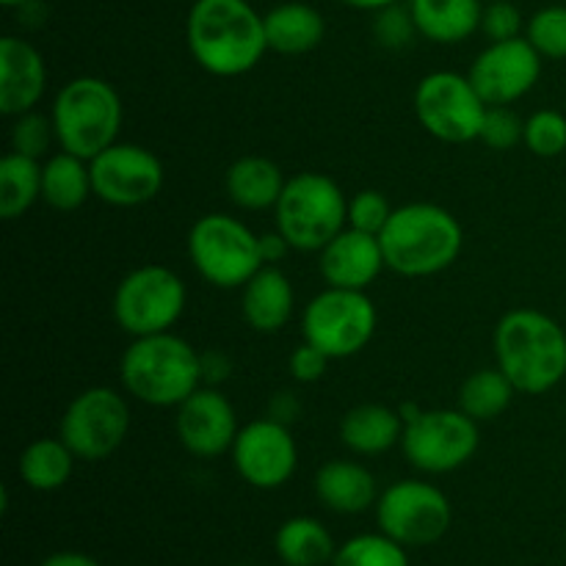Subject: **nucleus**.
<instances>
[{
	"mask_svg": "<svg viewBox=\"0 0 566 566\" xmlns=\"http://www.w3.org/2000/svg\"><path fill=\"white\" fill-rule=\"evenodd\" d=\"M232 566H247V564H232Z\"/></svg>",
	"mask_w": 566,
	"mask_h": 566,
	"instance_id": "46",
	"label": "nucleus"
},
{
	"mask_svg": "<svg viewBox=\"0 0 566 566\" xmlns=\"http://www.w3.org/2000/svg\"><path fill=\"white\" fill-rule=\"evenodd\" d=\"M403 418L387 403H359L340 420V440L357 457H381L401 446Z\"/></svg>",
	"mask_w": 566,
	"mask_h": 566,
	"instance_id": "22",
	"label": "nucleus"
},
{
	"mask_svg": "<svg viewBox=\"0 0 566 566\" xmlns=\"http://www.w3.org/2000/svg\"><path fill=\"white\" fill-rule=\"evenodd\" d=\"M50 119L55 127V144L64 153L92 160L119 142L125 108L119 92L108 81L81 75L59 88Z\"/></svg>",
	"mask_w": 566,
	"mask_h": 566,
	"instance_id": "5",
	"label": "nucleus"
},
{
	"mask_svg": "<svg viewBox=\"0 0 566 566\" xmlns=\"http://www.w3.org/2000/svg\"><path fill=\"white\" fill-rule=\"evenodd\" d=\"M53 142L55 127L50 116L39 114V111H28V114L14 116V125H11V153L42 160Z\"/></svg>",
	"mask_w": 566,
	"mask_h": 566,
	"instance_id": "34",
	"label": "nucleus"
},
{
	"mask_svg": "<svg viewBox=\"0 0 566 566\" xmlns=\"http://www.w3.org/2000/svg\"><path fill=\"white\" fill-rule=\"evenodd\" d=\"M274 219L291 249L321 252L348 227V197L329 175L302 171L287 177Z\"/></svg>",
	"mask_w": 566,
	"mask_h": 566,
	"instance_id": "6",
	"label": "nucleus"
},
{
	"mask_svg": "<svg viewBox=\"0 0 566 566\" xmlns=\"http://www.w3.org/2000/svg\"><path fill=\"white\" fill-rule=\"evenodd\" d=\"M3 6H9V9H20V6H28L31 0H0Z\"/></svg>",
	"mask_w": 566,
	"mask_h": 566,
	"instance_id": "45",
	"label": "nucleus"
},
{
	"mask_svg": "<svg viewBox=\"0 0 566 566\" xmlns=\"http://www.w3.org/2000/svg\"><path fill=\"white\" fill-rule=\"evenodd\" d=\"M523 136L525 122L509 105H490V111L484 116V125H481V144H486L495 153H506V149H514L517 144H523Z\"/></svg>",
	"mask_w": 566,
	"mask_h": 566,
	"instance_id": "37",
	"label": "nucleus"
},
{
	"mask_svg": "<svg viewBox=\"0 0 566 566\" xmlns=\"http://www.w3.org/2000/svg\"><path fill=\"white\" fill-rule=\"evenodd\" d=\"M94 197L114 208H138L153 202L166 180L164 164L142 144H111L88 160Z\"/></svg>",
	"mask_w": 566,
	"mask_h": 566,
	"instance_id": "14",
	"label": "nucleus"
},
{
	"mask_svg": "<svg viewBox=\"0 0 566 566\" xmlns=\"http://www.w3.org/2000/svg\"><path fill=\"white\" fill-rule=\"evenodd\" d=\"M381 534L403 547H429L448 534L453 520L446 492L429 481L407 479L387 486L376 501Z\"/></svg>",
	"mask_w": 566,
	"mask_h": 566,
	"instance_id": "13",
	"label": "nucleus"
},
{
	"mask_svg": "<svg viewBox=\"0 0 566 566\" xmlns=\"http://www.w3.org/2000/svg\"><path fill=\"white\" fill-rule=\"evenodd\" d=\"M420 36L434 44H459L481 31V0H409Z\"/></svg>",
	"mask_w": 566,
	"mask_h": 566,
	"instance_id": "24",
	"label": "nucleus"
},
{
	"mask_svg": "<svg viewBox=\"0 0 566 566\" xmlns=\"http://www.w3.org/2000/svg\"><path fill=\"white\" fill-rule=\"evenodd\" d=\"M235 473L254 490H280L298 468V448L291 426L260 418L243 426L232 442Z\"/></svg>",
	"mask_w": 566,
	"mask_h": 566,
	"instance_id": "15",
	"label": "nucleus"
},
{
	"mask_svg": "<svg viewBox=\"0 0 566 566\" xmlns=\"http://www.w3.org/2000/svg\"><path fill=\"white\" fill-rule=\"evenodd\" d=\"M130 434V407L111 387H88L64 409L59 437L81 462H103L122 448Z\"/></svg>",
	"mask_w": 566,
	"mask_h": 566,
	"instance_id": "12",
	"label": "nucleus"
},
{
	"mask_svg": "<svg viewBox=\"0 0 566 566\" xmlns=\"http://www.w3.org/2000/svg\"><path fill=\"white\" fill-rule=\"evenodd\" d=\"M241 291L243 321L254 332L274 335L282 326H287L293 315V304H296V293H293L285 271L276 269V265H263Z\"/></svg>",
	"mask_w": 566,
	"mask_h": 566,
	"instance_id": "20",
	"label": "nucleus"
},
{
	"mask_svg": "<svg viewBox=\"0 0 566 566\" xmlns=\"http://www.w3.org/2000/svg\"><path fill=\"white\" fill-rule=\"evenodd\" d=\"M340 3L352 6V9H357V11H379V9H387V6H392V3H401V0H340Z\"/></svg>",
	"mask_w": 566,
	"mask_h": 566,
	"instance_id": "44",
	"label": "nucleus"
},
{
	"mask_svg": "<svg viewBox=\"0 0 566 566\" xmlns=\"http://www.w3.org/2000/svg\"><path fill=\"white\" fill-rule=\"evenodd\" d=\"M418 25L409 3H392L387 9L374 11V39L387 50H407L418 36Z\"/></svg>",
	"mask_w": 566,
	"mask_h": 566,
	"instance_id": "35",
	"label": "nucleus"
},
{
	"mask_svg": "<svg viewBox=\"0 0 566 566\" xmlns=\"http://www.w3.org/2000/svg\"><path fill=\"white\" fill-rule=\"evenodd\" d=\"M276 556L287 566H326L335 558L337 545L329 528L313 517H291L274 536Z\"/></svg>",
	"mask_w": 566,
	"mask_h": 566,
	"instance_id": "27",
	"label": "nucleus"
},
{
	"mask_svg": "<svg viewBox=\"0 0 566 566\" xmlns=\"http://www.w3.org/2000/svg\"><path fill=\"white\" fill-rule=\"evenodd\" d=\"M175 431L180 446L197 459H216L232 451L238 426L235 407L219 387L202 385L177 407Z\"/></svg>",
	"mask_w": 566,
	"mask_h": 566,
	"instance_id": "17",
	"label": "nucleus"
},
{
	"mask_svg": "<svg viewBox=\"0 0 566 566\" xmlns=\"http://www.w3.org/2000/svg\"><path fill=\"white\" fill-rule=\"evenodd\" d=\"M468 75L486 105H512L536 86L542 55L525 36L490 42L475 55Z\"/></svg>",
	"mask_w": 566,
	"mask_h": 566,
	"instance_id": "16",
	"label": "nucleus"
},
{
	"mask_svg": "<svg viewBox=\"0 0 566 566\" xmlns=\"http://www.w3.org/2000/svg\"><path fill=\"white\" fill-rule=\"evenodd\" d=\"M285 175L280 166L265 155H243L227 169V197L241 210L274 208L285 188Z\"/></svg>",
	"mask_w": 566,
	"mask_h": 566,
	"instance_id": "25",
	"label": "nucleus"
},
{
	"mask_svg": "<svg viewBox=\"0 0 566 566\" xmlns=\"http://www.w3.org/2000/svg\"><path fill=\"white\" fill-rule=\"evenodd\" d=\"M329 363H332L329 354H324L318 346L304 340L298 343V346L291 352V357H287V370H291V376L298 381V385H313V381H318L321 376L326 374Z\"/></svg>",
	"mask_w": 566,
	"mask_h": 566,
	"instance_id": "39",
	"label": "nucleus"
},
{
	"mask_svg": "<svg viewBox=\"0 0 566 566\" xmlns=\"http://www.w3.org/2000/svg\"><path fill=\"white\" fill-rule=\"evenodd\" d=\"M188 304L186 282L169 265L133 269L116 285L114 318L130 337L160 335L182 318Z\"/></svg>",
	"mask_w": 566,
	"mask_h": 566,
	"instance_id": "8",
	"label": "nucleus"
},
{
	"mask_svg": "<svg viewBox=\"0 0 566 566\" xmlns=\"http://www.w3.org/2000/svg\"><path fill=\"white\" fill-rule=\"evenodd\" d=\"M390 199L381 191H374V188H365V191L354 193L348 199V227L359 232H368V235H381V230L387 227L392 216Z\"/></svg>",
	"mask_w": 566,
	"mask_h": 566,
	"instance_id": "36",
	"label": "nucleus"
},
{
	"mask_svg": "<svg viewBox=\"0 0 566 566\" xmlns=\"http://www.w3.org/2000/svg\"><path fill=\"white\" fill-rule=\"evenodd\" d=\"M329 566H409L407 547L387 534H359L337 547Z\"/></svg>",
	"mask_w": 566,
	"mask_h": 566,
	"instance_id": "31",
	"label": "nucleus"
},
{
	"mask_svg": "<svg viewBox=\"0 0 566 566\" xmlns=\"http://www.w3.org/2000/svg\"><path fill=\"white\" fill-rule=\"evenodd\" d=\"M379 243L390 271L401 276H434L457 263L464 230L442 205L409 202L392 210Z\"/></svg>",
	"mask_w": 566,
	"mask_h": 566,
	"instance_id": "3",
	"label": "nucleus"
},
{
	"mask_svg": "<svg viewBox=\"0 0 566 566\" xmlns=\"http://www.w3.org/2000/svg\"><path fill=\"white\" fill-rule=\"evenodd\" d=\"M42 199V160L9 153L0 160V216L14 221Z\"/></svg>",
	"mask_w": 566,
	"mask_h": 566,
	"instance_id": "29",
	"label": "nucleus"
},
{
	"mask_svg": "<svg viewBox=\"0 0 566 566\" xmlns=\"http://www.w3.org/2000/svg\"><path fill=\"white\" fill-rule=\"evenodd\" d=\"M75 462L77 457L61 437H42L20 453L17 468H20V479L25 481V486L36 492H55L72 479Z\"/></svg>",
	"mask_w": 566,
	"mask_h": 566,
	"instance_id": "28",
	"label": "nucleus"
},
{
	"mask_svg": "<svg viewBox=\"0 0 566 566\" xmlns=\"http://www.w3.org/2000/svg\"><path fill=\"white\" fill-rule=\"evenodd\" d=\"M318 254L321 276L329 287L368 291L376 276L387 269L379 235H368L352 227L332 238Z\"/></svg>",
	"mask_w": 566,
	"mask_h": 566,
	"instance_id": "18",
	"label": "nucleus"
},
{
	"mask_svg": "<svg viewBox=\"0 0 566 566\" xmlns=\"http://www.w3.org/2000/svg\"><path fill=\"white\" fill-rule=\"evenodd\" d=\"M481 446L479 423L462 409H423L403 426L401 451L415 470L446 475L464 468Z\"/></svg>",
	"mask_w": 566,
	"mask_h": 566,
	"instance_id": "10",
	"label": "nucleus"
},
{
	"mask_svg": "<svg viewBox=\"0 0 566 566\" xmlns=\"http://www.w3.org/2000/svg\"><path fill=\"white\" fill-rule=\"evenodd\" d=\"M186 42L208 75H247L269 50L265 17L249 0H193Z\"/></svg>",
	"mask_w": 566,
	"mask_h": 566,
	"instance_id": "1",
	"label": "nucleus"
},
{
	"mask_svg": "<svg viewBox=\"0 0 566 566\" xmlns=\"http://www.w3.org/2000/svg\"><path fill=\"white\" fill-rule=\"evenodd\" d=\"M48 92V64L31 42L20 36L0 39V111L20 116L36 111Z\"/></svg>",
	"mask_w": 566,
	"mask_h": 566,
	"instance_id": "19",
	"label": "nucleus"
},
{
	"mask_svg": "<svg viewBox=\"0 0 566 566\" xmlns=\"http://www.w3.org/2000/svg\"><path fill=\"white\" fill-rule=\"evenodd\" d=\"M287 249H291V243L285 241V235H282L280 230L260 235V254H263L265 265L282 263V260H285V254H287Z\"/></svg>",
	"mask_w": 566,
	"mask_h": 566,
	"instance_id": "42",
	"label": "nucleus"
},
{
	"mask_svg": "<svg viewBox=\"0 0 566 566\" xmlns=\"http://www.w3.org/2000/svg\"><path fill=\"white\" fill-rule=\"evenodd\" d=\"M497 368L523 396H545L566 376V332L542 310H509L495 326Z\"/></svg>",
	"mask_w": 566,
	"mask_h": 566,
	"instance_id": "2",
	"label": "nucleus"
},
{
	"mask_svg": "<svg viewBox=\"0 0 566 566\" xmlns=\"http://www.w3.org/2000/svg\"><path fill=\"white\" fill-rule=\"evenodd\" d=\"M188 258L205 282L224 291L243 287L265 265L258 232L227 213H208L193 221Z\"/></svg>",
	"mask_w": 566,
	"mask_h": 566,
	"instance_id": "7",
	"label": "nucleus"
},
{
	"mask_svg": "<svg viewBox=\"0 0 566 566\" xmlns=\"http://www.w3.org/2000/svg\"><path fill=\"white\" fill-rule=\"evenodd\" d=\"M127 396L147 407H180L202 381V352L175 332L133 337L119 363Z\"/></svg>",
	"mask_w": 566,
	"mask_h": 566,
	"instance_id": "4",
	"label": "nucleus"
},
{
	"mask_svg": "<svg viewBox=\"0 0 566 566\" xmlns=\"http://www.w3.org/2000/svg\"><path fill=\"white\" fill-rule=\"evenodd\" d=\"M94 197L92 166L86 158L72 153H55L42 164V199L53 210L72 213Z\"/></svg>",
	"mask_w": 566,
	"mask_h": 566,
	"instance_id": "26",
	"label": "nucleus"
},
{
	"mask_svg": "<svg viewBox=\"0 0 566 566\" xmlns=\"http://www.w3.org/2000/svg\"><path fill=\"white\" fill-rule=\"evenodd\" d=\"M39 566H99V564L94 562L92 556H86V553L61 551V553H53V556L44 558Z\"/></svg>",
	"mask_w": 566,
	"mask_h": 566,
	"instance_id": "43",
	"label": "nucleus"
},
{
	"mask_svg": "<svg viewBox=\"0 0 566 566\" xmlns=\"http://www.w3.org/2000/svg\"><path fill=\"white\" fill-rule=\"evenodd\" d=\"M269 412H271L269 418L280 420V423H285V426H291L293 420L298 418V412H302V403H298V398L293 396V392L282 390V392H276L274 398H271Z\"/></svg>",
	"mask_w": 566,
	"mask_h": 566,
	"instance_id": "41",
	"label": "nucleus"
},
{
	"mask_svg": "<svg viewBox=\"0 0 566 566\" xmlns=\"http://www.w3.org/2000/svg\"><path fill=\"white\" fill-rule=\"evenodd\" d=\"M514 385L509 381V376L501 368H481L475 374H470L468 379L459 387L457 407L462 409L468 418H473L475 423H484V420H497L509 407H512Z\"/></svg>",
	"mask_w": 566,
	"mask_h": 566,
	"instance_id": "30",
	"label": "nucleus"
},
{
	"mask_svg": "<svg viewBox=\"0 0 566 566\" xmlns=\"http://www.w3.org/2000/svg\"><path fill=\"white\" fill-rule=\"evenodd\" d=\"M232 374V359L227 357L224 352H219V348H208V352H202V381L208 387H216L221 385V381L230 379Z\"/></svg>",
	"mask_w": 566,
	"mask_h": 566,
	"instance_id": "40",
	"label": "nucleus"
},
{
	"mask_svg": "<svg viewBox=\"0 0 566 566\" xmlns=\"http://www.w3.org/2000/svg\"><path fill=\"white\" fill-rule=\"evenodd\" d=\"M523 144L536 158H558L566 153V116L562 111L542 108L525 119Z\"/></svg>",
	"mask_w": 566,
	"mask_h": 566,
	"instance_id": "33",
	"label": "nucleus"
},
{
	"mask_svg": "<svg viewBox=\"0 0 566 566\" xmlns=\"http://www.w3.org/2000/svg\"><path fill=\"white\" fill-rule=\"evenodd\" d=\"M525 39L542 59H566V6H545L525 25Z\"/></svg>",
	"mask_w": 566,
	"mask_h": 566,
	"instance_id": "32",
	"label": "nucleus"
},
{
	"mask_svg": "<svg viewBox=\"0 0 566 566\" xmlns=\"http://www.w3.org/2000/svg\"><path fill=\"white\" fill-rule=\"evenodd\" d=\"M490 105L473 86L470 75L440 70L426 75L415 88V114L434 138L446 144L479 142Z\"/></svg>",
	"mask_w": 566,
	"mask_h": 566,
	"instance_id": "11",
	"label": "nucleus"
},
{
	"mask_svg": "<svg viewBox=\"0 0 566 566\" xmlns=\"http://www.w3.org/2000/svg\"><path fill=\"white\" fill-rule=\"evenodd\" d=\"M481 33L490 42H506V39L525 36L523 14L509 0H490L484 6V14H481Z\"/></svg>",
	"mask_w": 566,
	"mask_h": 566,
	"instance_id": "38",
	"label": "nucleus"
},
{
	"mask_svg": "<svg viewBox=\"0 0 566 566\" xmlns=\"http://www.w3.org/2000/svg\"><path fill=\"white\" fill-rule=\"evenodd\" d=\"M376 324L379 313L368 293L326 287L304 307L302 335L332 359H348L374 340Z\"/></svg>",
	"mask_w": 566,
	"mask_h": 566,
	"instance_id": "9",
	"label": "nucleus"
},
{
	"mask_svg": "<svg viewBox=\"0 0 566 566\" xmlns=\"http://www.w3.org/2000/svg\"><path fill=\"white\" fill-rule=\"evenodd\" d=\"M315 495L335 514H363L379 501V486L365 464L335 459L315 473Z\"/></svg>",
	"mask_w": 566,
	"mask_h": 566,
	"instance_id": "21",
	"label": "nucleus"
},
{
	"mask_svg": "<svg viewBox=\"0 0 566 566\" xmlns=\"http://www.w3.org/2000/svg\"><path fill=\"white\" fill-rule=\"evenodd\" d=\"M265 17L269 50L282 55H304L318 48L326 36V20L315 6L287 0L274 6Z\"/></svg>",
	"mask_w": 566,
	"mask_h": 566,
	"instance_id": "23",
	"label": "nucleus"
}]
</instances>
